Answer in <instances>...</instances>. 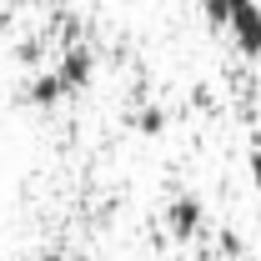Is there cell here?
<instances>
[{
  "instance_id": "cell-5",
  "label": "cell",
  "mask_w": 261,
  "mask_h": 261,
  "mask_svg": "<svg viewBox=\"0 0 261 261\" xmlns=\"http://www.w3.org/2000/svg\"><path fill=\"white\" fill-rule=\"evenodd\" d=\"M136 126H141V136H161L166 130V111L161 106H146V111L136 116Z\"/></svg>"
},
{
  "instance_id": "cell-3",
  "label": "cell",
  "mask_w": 261,
  "mask_h": 261,
  "mask_svg": "<svg viewBox=\"0 0 261 261\" xmlns=\"http://www.w3.org/2000/svg\"><path fill=\"white\" fill-rule=\"evenodd\" d=\"M206 226V206L196 201V196H176L171 206H166V231L176 236V241H196Z\"/></svg>"
},
{
  "instance_id": "cell-1",
  "label": "cell",
  "mask_w": 261,
  "mask_h": 261,
  "mask_svg": "<svg viewBox=\"0 0 261 261\" xmlns=\"http://www.w3.org/2000/svg\"><path fill=\"white\" fill-rule=\"evenodd\" d=\"M56 75L65 81V91H70V96H81V91L91 86V75H96V50H91V45H81V40H70V45L61 50Z\"/></svg>"
},
{
  "instance_id": "cell-8",
  "label": "cell",
  "mask_w": 261,
  "mask_h": 261,
  "mask_svg": "<svg viewBox=\"0 0 261 261\" xmlns=\"http://www.w3.org/2000/svg\"><path fill=\"white\" fill-rule=\"evenodd\" d=\"M256 136H261V86H256Z\"/></svg>"
},
{
  "instance_id": "cell-6",
  "label": "cell",
  "mask_w": 261,
  "mask_h": 261,
  "mask_svg": "<svg viewBox=\"0 0 261 261\" xmlns=\"http://www.w3.org/2000/svg\"><path fill=\"white\" fill-rule=\"evenodd\" d=\"M241 5H251V0H206V15H211V25H226L231 10H241Z\"/></svg>"
},
{
  "instance_id": "cell-2",
  "label": "cell",
  "mask_w": 261,
  "mask_h": 261,
  "mask_svg": "<svg viewBox=\"0 0 261 261\" xmlns=\"http://www.w3.org/2000/svg\"><path fill=\"white\" fill-rule=\"evenodd\" d=\"M226 31H231V45H236V50H241L246 61H256V56H261V5L251 0V5L231 10Z\"/></svg>"
},
{
  "instance_id": "cell-7",
  "label": "cell",
  "mask_w": 261,
  "mask_h": 261,
  "mask_svg": "<svg viewBox=\"0 0 261 261\" xmlns=\"http://www.w3.org/2000/svg\"><path fill=\"white\" fill-rule=\"evenodd\" d=\"M246 166H251V186L261 191V151H251V161H246Z\"/></svg>"
},
{
  "instance_id": "cell-4",
  "label": "cell",
  "mask_w": 261,
  "mask_h": 261,
  "mask_svg": "<svg viewBox=\"0 0 261 261\" xmlns=\"http://www.w3.org/2000/svg\"><path fill=\"white\" fill-rule=\"evenodd\" d=\"M70 91H65V81L56 75V70H35L31 81H25V100L31 106H56V100H65Z\"/></svg>"
}]
</instances>
